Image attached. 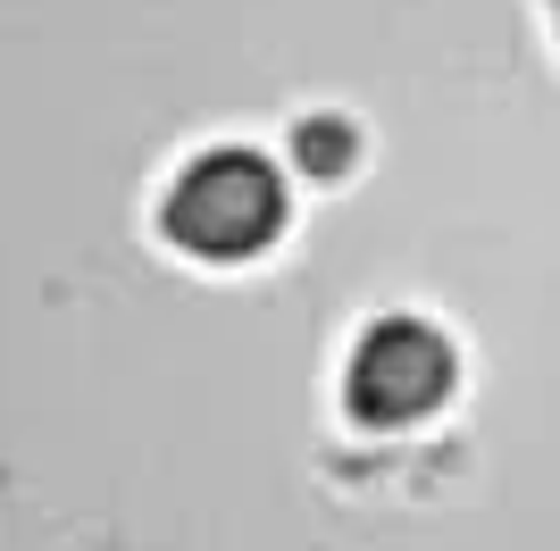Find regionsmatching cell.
Segmentation results:
<instances>
[{"label": "cell", "instance_id": "obj_1", "mask_svg": "<svg viewBox=\"0 0 560 551\" xmlns=\"http://www.w3.org/2000/svg\"><path fill=\"white\" fill-rule=\"evenodd\" d=\"M293 218V192H284V167L268 151H243V142H218L201 160L176 167L160 201V234L176 251L210 259V268H234V259H259Z\"/></svg>", "mask_w": 560, "mask_h": 551}, {"label": "cell", "instance_id": "obj_2", "mask_svg": "<svg viewBox=\"0 0 560 551\" xmlns=\"http://www.w3.org/2000/svg\"><path fill=\"white\" fill-rule=\"evenodd\" d=\"M460 392V343H452L435 318L419 309H385L351 335L343 360V418L369 426V435H401V426H427L435 410H452Z\"/></svg>", "mask_w": 560, "mask_h": 551}, {"label": "cell", "instance_id": "obj_3", "mask_svg": "<svg viewBox=\"0 0 560 551\" xmlns=\"http://www.w3.org/2000/svg\"><path fill=\"white\" fill-rule=\"evenodd\" d=\"M293 160L310 167V176H351V167H360V126H351V117H302V126H293Z\"/></svg>", "mask_w": 560, "mask_h": 551}, {"label": "cell", "instance_id": "obj_4", "mask_svg": "<svg viewBox=\"0 0 560 551\" xmlns=\"http://www.w3.org/2000/svg\"><path fill=\"white\" fill-rule=\"evenodd\" d=\"M544 17H552V34H560V0H544Z\"/></svg>", "mask_w": 560, "mask_h": 551}]
</instances>
